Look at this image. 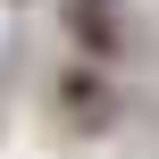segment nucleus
Masks as SVG:
<instances>
[{
  "label": "nucleus",
  "instance_id": "nucleus-2",
  "mask_svg": "<svg viewBox=\"0 0 159 159\" xmlns=\"http://www.w3.org/2000/svg\"><path fill=\"white\" fill-rule=\"evenodd\" d=\"M67 34H75V50H84V59H117L126 17H117V0H67Z\"/></svg>",
  "mask_w": 159,
  "mask_h": 159
},
{
  "label": "nucleus",
  "instance_id": "nucleus-1",
  "mask_svg": "<svg viewBox=\"0 0 159 159\" xmlns=\"http://www.w3.org/2000/svg\"><path fill=\"white\" fill-rule=\"evenodd\" d=\"M59 109H67L75 134H101V126L117 117V84L101 75V59H75V67L59 75Z\"/></svg>",
  "mask_w": 159,
  "mask_h": 159
}]
</instances>
